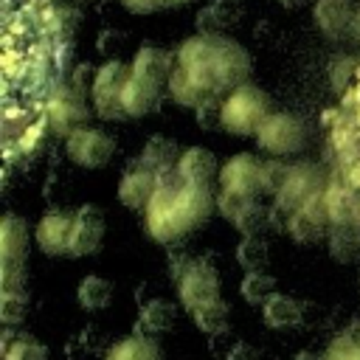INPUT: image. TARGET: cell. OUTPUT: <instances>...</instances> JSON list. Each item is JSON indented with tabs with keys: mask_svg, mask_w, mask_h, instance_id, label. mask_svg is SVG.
<instances>
[{
	"mask_svg": "<svg viewBox=\"0 0 360 360\" xmlns=\"http://www.w3.org/2000/svg\"><path fill=\"white\" fill-rule=\"evenodd\" d=\"M250 59L231 37L194 34L177 48V62L169 79V96L180 107H202L225 101L236 87L248 84Z\"/></svg>",
	"mask_w": 360,
	"mask_h": 360,
	"instance_id": "obj_1",
	"label": "cell"
},
{
	"mask_svg": "<svg viewBox=\"0 0 360 360\" xmlns=\"http://www.w3.org/2000/svg\"><path fill=\"white\" fill-rule=\"evenodd\" d=\"M214 205L217 197L208 186H191L177 172L160 174L158 191L146 208V233L160 245H172L208 222Z\"/></svg>",
	"mask_w": 360,
	"mask_h": 360,
	"instance_id": "obj_2",
	"label": "cell"
},
{
	"mask_svg": "<svg viewBox=\"0 0 360 360\" xmlns=\"http://www.w3.org/2000/svg\"><path fill=\"white\" fill-rule=\"evenodd\" d=\"M270 115V98L256 84H242L222 101V129L236 138H256Z\"/></svg>",
	"mask_w": 360,
	"mask_h": 360,
	"instance_id": "obj_3",
	"label": "cell"
},
{
	"mask_svg": "<svg viewBox=\"0 0 360 360\" xmlns=\"http://www.w3.org/2000/svg\"><path fill=\"white\" fill-rule=\"evenodd\" d=\"M129 76H132V70L118 59H110L107 65L98 68V76H96V84H93V110H96L98 118L127 121L124 87H127Z\"/></svg>",
	"mask_w": 360,
	"mask_h": 360,
	"instance_id": "obj_4",
	"label": "cell"
},
{
	"mask_svg": "<svg viewBox=\"0 0 360 360\" xmlns=\"http://www.w3.org/2000/svg\"><path fill=\"white\" fill-rule=\"evenodd\" d=\"M304 127L298 118H292L290 112H273L262 129L256 132V143L262 152L273 155V158H284V155H295L304 149Z\"/></svg>",
	"mask_w": 360,
	"mask_h": 360,
	"instance_id": "obj_5",
	"label": "cell"
},
{
	"mask_svg": "<svg viewBox=\"0 0 360 360\" xmlns=\"http://www.w3.org/2000/svg\"><path fill=\"white\" fill-rule=\"evenodd\" d=\"M115 141L98 127H82L68 138V158L82 169H101L112 160Z\"/></svg>",
	"mask_w": 360,
	"mask_h": 360,
	"instance_id": "obj_6",
	"label": "cell"
},
{
	"mask_svg": "<svg viewBox=\"0 0 360 360\" xmlns=\"http://www.w3.org/2000/svg\"><path fill=\"white\" fill-rule=\"evenodd\" d=\"M219 191L236 194V197H245V200H259V194H262V163L248 152L231 158L219 172Z\"/></svg>",
	"mask_w": 360,
	"mask_h": 360,
	"instance_id": "obj_7",
	"label": "cell"
},
{
	"mask_svg": "<svg viewBox=\"0 0 360 360\" xmlns=\"http://www.w3.org/2000/svg\"><path fill=\"white\" fill-rule=\"evenodd\" d=\"M177 295H180V304L188 312H194L197 307H202L208 301H217L219 298V273H217V267L208 259H197L191 264V270L183 276V281L177 284Z\"/></svg>",
	"mask_w": 360,
	"mask_h": 360,
	"instance_id": "obj_8",
	"label": "cell"
},
{
	"mask_svg": "<svg viewBox=\"0 0 360 360\" xmlns=\"http://www.w3.org/2000/svg\"><path fill=\"white\" fill-rule=\"evenodd\" d=\"M104 239V214L96 205H82L73 217V236H70V256L82 259L101 248Z\"/></svg>",
	"mask_w": 360,
	"mask_h": 360,
	"instance_id": "obj_9",
	"label": "cell"
},
{
	"mask_svg": "<svg viewBox=\"0 0 360 360\" xmlns=\"http://www.w3.org/2000/svg\"><path fill=\"white\" fill-rule=\"evenodd\" d=\"M174 321H177V307L172 301H166V298H152V301H146L141 307L132 335L158 343L160 338H166L174 329Z\"/></svg>",
	"mask_w": 360,
	"mask_h": 360,
	"instance_id": "obj_10",
	"label": "cell"
},
{
	"mask_svg": "<svg viewBox=\"0 0 360 360\" xmlns=\"http://www.w3.org/2000/svg\"><path fill=\"white\" fill-rule=\"evenodd\" d=\"M73 217L65 211H51L37 225V245L45 256H70V236H73Z\"/></svg>",
	"mask_w": 360,
	"mask_h": 360,
	"instance_id": "obj_11",
	"label": "cell"
},
{
	"mask_svg": "<svg viewBox=\"0 0 360 360\" xmlns=\"http://www.w3.org/2000/svg\"><path fill=\"white\" fill-rule=\"evenodd\" d=\"M155 191H158V174H152L141 163L135 169L124 172L121 183H118V200L132 211H146Z\"/></svg>",
	"mask_w": 360,
	"mask_h": 360,
	"instance_id": "obj_12",
	"label": "cell"
},
{
	"mask_svg": "<svg viewBox=\"0 0 360 360\" xmlns=\"http://www.w3.org/2000/svg\"><path fill=\"white\" fill-rule=\"evenodd\" d=\"M242 20V8L236 0H211L197 11V31L208 37H225V31L236 28Z\"/></svg>",
	"mask_w": 360,
	"mask_h": 360,
	"instance_id": "obj_13",
	"label": "cell"
},
{
	"mask_svg": "<svg viewBox=\"0 0 360 360\" xmlns=\"http://www.w3.org/2000/svg\"><path fill=\"white\" fill-rule=\"evenodd\" d=\"M87 115H90V112H87L82 96H79V93H68V96H56V98L51 101L48 121H51V127H53L56 135L70 138L76 129L84 127Z\"/></svg>",
	"mask_w": 360,
	"mask_h": 360,
	"instance_id": "obj_14",
	"label": "cell"
},
{
	"mask_svg": "<svg viewBox=\"0 0 360 360\" xmlns=\"http://www.w3.org/2000/svg\"><path fill=\"white\" fill-rule=\"evenodd\" d=\"M28 256V228L17 214L0 219V264H25Z\"/></svg>",
	"mask_w": 360,
	"mask_h": 360,
	"instance_id": "obj_15",
	"label": "cell"
},
{
	"mask_svg": "<svg viewBox=\"0 0 360 360\" xmlns=\"http://www.w3.org/2000/svg\"><path fill=\"white\" fill-rule=\"evenodd\" d=\"M129 70H132V76H138V79H146V82H155V84H163V82L169 84L174 65H172V56H169L163 48L143 45V48L135 53Z\"/></svg>",
	"mask_w": 360,
	"mask_h": 360,
	"instance_id": "obj_16",
	"label": "cell"
},
{
	"mask_svg": "<svg viewBox=\"0 0 360 360\" xmlns=\"http://www.w3.org/2000/svg\"><path fill=\"white\" fill-rule=\"evenodd\" d=\"M177 174L186 183H191V186H211V180L217 177V158H214V152H208L202 146H188L180 155Z\"/></svg>",
	"mask_w": 360,
	"mask_h": 360,
	"instance_id": "obj_17",
	"label": "cell"
},
{
	"mask_svg": "<svg viewBox=\"0 0 360 360\" xmlns=\"http://www.w3.org/2000/svg\"><path fill=\"white\" fill-rule=\"evenodd\" d=\"M180 149L174 141L163 138V135H152L141 152V166L149 169L152 174H169V172H177V163H180Z\"/></svg>",
	"mask_w": 360,
	"mask_h": 360,
	"instance_id": "obj_18",
	"label": "cell"
},
{
	"mask_svg": "<svg viewBox=\"0 0 360 360\" xmlns=\"http://www.w3.org/2000/svg\"><path fill=\"white\" fill-rule=\"evenodd\" d=\"M262 321L270 326V329H292L304 321V301L292 298V295H284V292H276L264 307H262Z\"/></svg>",
	"mask_w": 360,
	"mask_h": 360,
	"instance_id": "obj_19",
	"label": "cell"
},
{
	"mask_svg": "<svg viewBox=\"0 0 360 360\" xmlns=\"http://www.w3.org/2000/svg\"><path fill=\"white\" fill-rule=\"evenodd\" d=\"M160 101V84L129 76L127 87H124V112L127 118H143L149 115Z\"/></svg>",
	"mask_w": 360,
	"mask_h": 360,
	"instance_id": "obj_20",
	"label": "cell"
},
{
	"mask_svg": "<svg viewBox=\"0 0 360 360\" xmlns=\"http://www.w3.org/2000/svg\"><path fill=\"white\" fill-rule=\"evenodd\" d=\"M287 233L298 245H315V242H321L326 236V214L323 211H312V205L307 202L304 208H298L287 219Z\"/></svg>",
	"mask_w": 360,
	"mask_h": 360,
	"instance_id": "obj_21",
	"label": "cell"
},
{
	"mask_svg": "<svg viewBox=\"0 0 360 360\" xmlns=\"http://www.w3.org/2000/svg\"><path fill=\"white\" fill-rule=\"evenodd\" d=\"M315 25L323 31L329 39H340L349 31L352 22V8L346 0H315Z\"/></svg>",
	"mask_w": 360,
	"mask_h": 360,
	"instance_id": "obj_22",
	"label": "cell"
},
{
	"mask_svg": "<svg viewBox=\"0 0 360 360\" xmlns=\"http://www.w3.org/2000/svg\"><path fill=\"white\" fill-rule=\"evenodd\" d=\"M231 222L242 236H262V231H267L273 222V211L259 200H248L239 205Z\"/></svg>",
	"mask_w": 360,
	"mask_h": 360,
	"instance_id": "obj_23",
	"label": "cell"
},
{
	"mask_svg": "<svg viewBox=\"0 0 360 360\" xmlns=\"http://www.w3.org/2000/svg\"><path fill=\"white\" fill-rule=\"evenodd\" d=\"M76 301L84 312H101L112 301V284L101 276H84L76 287Z\"/></svg>",
	"mask_w": 360,
	"mask_h": 360,
	"instance_id": "obj_24",
	"label": "cell"
},
{
	"mask_svg": "<svg viewBox=\"0 0 360 360\" xmlns=\"http://www.w3.org/2000/svg\"><path fill=\"white\" fill-rule=\"evenodd\" d=\"M188 315H191L194 326H197L200 332L211 335V338L222 335V332L228 329V323H231V307H228V301H222V298L208 301V304L197 307V309L188 312Z\"/></svg>",
	"mask_w": 360,
	"mask_h": 360,
	"instance_id": "obj_25",
	"label": "cell"
},
{
	"mask_svg": "<svg viewBox=\"0 0 360 360\" xmlns=\"http://www.w3.org/2000/svg\"><path fill=\"white\" fill-rule=\"evenodd\" d=\"M236 264L245 273H264L270 264V248L262 236H242L236 245Z\"/></svg>",
	"mask_w": 360,
	"mask_h": 360,
	"instance_id": "obj_26",
	"label": "cell"
},
{
	"mask_svg": "<svg viewBox=\"0 0 360 360\" xmlns=\"http://www.w3.org/2000/svg\"><path fill=\"white\" fill-rule=\"evenodd\" d=\"M104 360H163L158 343L143 340V338H124L118 343H112L104 354Z\"/></svg>",
	"mask_w": 360,
	"mask_h": 360,
	"instance_id": "obj_27",
	"label": "cell"
},
{
	"mask_svg": "<svg viewBox=\"0 0 360 360\" xmlns=\"http://www.w3.org/2000/svg\"><path fill=\"white\" fill-rule=\"evenodd\" d=\"M3 360H48V352L31 335H14L11 329H6L3 332Z\"/></svg>",
	"mask_w": 360,
	"mask_h": 360,
	"instance_id": "obj_28",
	"label": "cell"
},
{
	"mask_svg": "<svg viewBox=\"0 0 360 360\" xmlns=\"http://www.w3.org/2000/svg\"><path fill=\"white\" fill-rule=\"evenodd\" d=\"M276 276H270V273H245V278H242V284H239V292H242V298L248 301V304H253V307H264L273 295H276Z\"/></svg>",
	"mask_w": 360,
	"mask_h": 360,
	"instance_id": "obj_29",
	"label": "cell"
},
{
	"mask_svg": "<svg viewBox=\"0 0 360 360\" xmlns=\"http://www.w3.org/2000/svg\"><path fill=\"white\" fill-rule=\"evenodd\" d=\"M360 253V233L349 231V222H338V231L332 233V256L340 262H354Z\"/></svg>",
	"mask_w": 360,
	"mask_h": 360,
	"instance_id": "obj_30",
	"label": "cell"
},
{
	"mask_svg": "<svg viewBox=\"0 0 360 360\" xmlns=\"http://www.w3.org/2000/svg\"><path fill=\"white\" fill-rule=\"evenodd\" d=\"M28 312V292H0V321L14 326Z\"/></svg>",
	"mask_w": 360,
	"mask_h": 360,
	"instance_id": "obj_31",
	"label": "cell"
},
{
	"mask_svg": "<svg viewBox=\"0 0 360 360\" xmlns=\"http://www.w3.org/2000/svg\"><path fill=\"white\" fill-rule=\"evenodd\" d=\"M287 177H290V169H284L278 160L262 163V194H276L278 197V191L284 188Z\"/></svg>",
	"mask_w": 360,
	"mask_h": 360,
	"instance_id": "obj_32",
	"label": "cell"
},
{
	"mask_svg": "<svg viewBox=\"0 0 360 360\" xmlns=\"http://www.w3.org/2000/svg\"><path fill=\"white\" fill-rule=\"evenodd\" d=\"M25 264H0V292H25Z\"/></svg>",
	"mask_w": 360,
	"mask_h": 360,
	"instance_id": "obj_33",
	"label": "cell"
},
{
	"mask_svg": "<svg viewBox=\"0 0 360 360\" xmlns=\"http://www.w3.org/2000/svg\"><path fill=\"white\" fill-rule=\"evenodd\" d=\"M326 360H360V343H357V338L354 335H340L332 343Z\"/></svg>",
	"mask_w": 360,
	"mask_h": 360,
	"instance_id": "obj_34",
	"label": "cell"
},
{
	"mask_svg": "<svg viewBox=\"0 0 360 360\" xmlns=\"http://www.w3.org/2000/svg\"><path fill=\"white\" fill-rule=\"evenodd\" d=\"M194 118L202 129H222V101H205L194 110Z\"/></svg>",
	"mask_w": 360,
	"mask_h": 360,
	"instance_id": "obj_35",
	"label": "cell"
},
{
	"mask_svg": "<svg viewBox=\"0 0 360 360\" xmlns=\"http://www.w3.org/2000/svg\"><path fill=\"white\" fill-rule=\"evenodd\" d=\"M96 76H98V70H96L93 65H79L76 73H73V87H76V93H79V96H87V93L93 96Z\"/></svg>",
	"mask_w": 360,
	"mask_h": 360,
	"instance_id": "obj_36",
	"label": "cell"
},
{
	"mask_svg": "<svg viewBox=\"0 0 360 360\" xmlns=\"http://www.w3.org/2000/svg\"><path fill=\"white\" fill-rule=\"evenodd\" d=\"M225 360H262V352H259L253 343L236 340V343L225 352Z\"/></svg>",
	"mask_w": 360,
	"mask_h": 360,
	"instance_id": "obj_37",
	"label": "cell"
},
{
	"mask_svg": "<svg viewBox=\"0 0 360 360\" xmlns=\"http://www.w3.org/2000/svg\"><path fill=\"white\" fill-rule=\"evenodd\" d=\"M121 3H124V8L132 11V14H152V11L163 8L160 0H121Z\"/></svg>",
	"mask_w": 360,
	"mask_h": 360,
	"instance_id": "obj_38",
	"label": "cell"
},
{
	"mask_svg": "<svg viewBox=\"0 0 360 360\" xmlns=\"http://www.w3.org/2000/svg\"><path fill=\"white\" fill-rule=\"evenodd\" d=\"M278 6H281V8H287V11H298V8L309 6V0H278Z\"/></svg>",
	"mask_w": 360,
	"mask_h": 360,
	"instance_id": "obj_39",
	"label": "cell"
},
{
	"mask_svg": "<svg viewBox=\"0 0 360 360\" xmlns=\"http://www.w3.org/2000/svg\"><path fill=\"white\" fill-rule=\"evenodd\" d=\"M292 360H326V357H321V354H315V352H298Z\"/></svg>",
	"mask_w": 360,
	"mask_h": 360,
	"instance_id": "obj_40",
	"label": "cell"
},
{
	"mask_svg": "<svg viewBox=\"0 0 360 360\" xmlns=\"http://www.w3.org/2000/svg\"><path fill=\"white\" fill-rule=\"evenodd\" d=\"M191 0H160L163 8H177V6H188Z\"/></svg>",
	"mask_w": 360,
	"mask_h": 360,
	"instance_id": "obj_41",
	"label": "cell"
},
{
	"mask_svg": "<svg viewBox=\"0 0 360 360\" xmlns=\"http://www.w3.org/2000/svg\"><path fill=\"white\" fill-rule=\"evenodd\" d=\"M354 338H357V343H360V329H357V335H354Z\"/></svg>",
	"mask_w": 360,
	"mask_h": 360,
	"instance_id": "obj_42",
	"label": "cell"
}]
</instances>
